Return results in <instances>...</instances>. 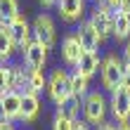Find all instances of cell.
Masks as SVG:
<instances>
[{
  "mask_svg": "<svg viewBox=\"0 0 130 130\" xmlns=\"http://www.w3.org/2000/svg\"><path fill=\"white\" fill-rule=\"evenodd\" d=\"M0 130H14L12 121H5V123H0Z\"/></svg>",
  "mask_w": 130,
  "mask_h": 130,
  "instance_id": "obj_29",
  "label": "cell"
},
{
  "mask_svg": "<svg viewBox=\"0 0 130 130\" xmlns=\"http://www.w3.org/2000/svg\"><path fill=\"white\" fill-rule=\"evenodd\" d=\"M10 33H12V38H14V45H17V47H21L24 50L28 43H31V36H33V26H28V21L21 17L14 19L12 24H10Z\"/></svg>",
  "mask_w": 130,
  "mask_h": 130,
  "instance_id": "obj_9",
  "label": "cell"
},
{
  "mask_svg": "<svg viewBox=\"0 0 130 130\" xmlns=\"http://www.w3.org/2000/svg\"><path fill=\"white\" fill-rule=\"evenodd\" d=\"M104 3L109 5L111 10H123V7H125V0H104Z\"/></svg>",
  "mask_w": 130,
  "mask_h": 130,
  "instance_id": "obj_23",
  "label": "cell"
},
{
  "mask_svg": "<svg viewBox=\"0 0 130 130\" xmlns=\"http://www.w3.org/2000/svg\"><path fill=\"white\" fill-rule=\"evenodd\" d=\"M97 130H118L116 125H111V123H106V121H102V123L97 125Z\"/></svg>",
  "mask_w": 130,
  "mask_h": 130,
  "instance_id": "obj_26",
  "label": "cell"
},
{
  "mask_svg": "<svg viewBox=\"0 0 130 130\" xmlns=\"http://www.w3.org/2000/svg\"><path fill=\"white\" fill-rule=\"evenodd\" d=\"M40 3H43L45 7H52V5H55V3H57V0H40Z\"/></svg>",
  "mask_w": 130,
  "mask_h": 130,
  "instance_id": "obj_30",
  "label": "cell"
},
{
  "mask_svg": "<svg viewBox=\"0 0 130 130\" xmlns=\"http://www.w3.org/2000/svg\"><path fill=\"white\" fill-rule=\"evenodd\" d=\"M19 17L17 0H0V26H10Z\"/></svg>",
  "mask_w": 130,
  "mask_h": 130,
  "instance_id": "obj_17",
  "label": "cell"
},
{
  "mask_svg": "<svg viewBox=\"0 0 130 130\" xmlns=\"http://www.w3.org/2000/svg\"><path fill=\"white\" fill-rule=\"evenodd\" d=\"M121 85H123V88H128V90H130V69H128V71H125V76H123V83H121Z\"/></svg>",
  "mask_w": 130,
  "mask_h": 130,
  "instance_id": "obj_27",
  "label": "cell"
},
{
  "mask_svg": "<svg viewBox=\"0 0 130 130\" xmlns=\"http://www.w3.org/2000/svg\"><path fill=\"white\" fill-rule=\"evenodd\" d=\"M14 38L10 33V26H0V62H7V59L12 57V52H14Z\"/></svg>",
  "mask_w": 130,
  "mask_h": 130,
  "instance_id": "obj_16",
  "label": "cell"
},
{
  "mask_svg": "<svg viewBox=\"0 0 130 130\" xmlns=\"http://www.w3.org/2000/svg\"><path fill=\"white\" fill-rule=\"evenodd\" d=\"M113 12L116 10H111L109 5H99L97 10L92 12V19H90V24H92L99 33H102V38H106L109 33H113Z\"/></svg>",
  "mask_w": 130,
  "mask_h": 130,
  "instance_id": "obj_5",
  "label": "cell"
},
{
  "mask_svg": "<svg viewBox=\"0 0 130 130\" xmlns=\"http://www.w3.org/2000/svg\"><path fill=\"white\" fill-rule=\"evenodd\" d=\"M57 111L76 121V118H78V113H80V97L69 95V97L64 99V102H59V104H57Z\"/></svg>",
  "mask_w": 130,
  "mask_h": 130,
  "instance_id": "obj_18",
  "label": "cell"
},
{
  "mask_svg": "<svg viewBox=\"0 0 130 130\" xmlns=\"http://www.w3.org/2000/svg\"><path fill=\"white\" fill-rule=\"evenodd\" d=\"M118 130H130V125H128V121H125V123H121V125H118Z\"/></svg>",
  "mask_w": 130,
  "mask_h": 130,
  "instance_id": "obj_31",
  "label": "cell"
},
{
  "mask_svg": "<svg viewBox=\"0 0 130 130\" xmlns=\"http://www.w3.org/2000/svg\"><path fill=\"white\" fill-rule=\"evenodd\" d=\"M111 113H113V118L118 121V123H125V121L130 118V90L128 88H116L111 92Z\"/></svg>",
  "mask_w": 130,
  "mask_h": 130,
  "instance_id": "obj_4",
  "label": "cell"
},
{
  "mask_svg": "<svg viewBox=\"0 0 130 130\" xmlns=\"http://www.w3.org/2000/svg\"><path fill=\"white\" fill-rule=\"evenodd\" d=\"M123 62H125V66L130 69V43L125 45V50H123Z\"/></svg>",
  "mask_w": 130,
  "mask_h": 130,
  "instance_id": "obj_25",
  "label": "cell"
},
{
  "mask_svg": "<svg viewBox=\"0 0 130 130\" xmlns=\"http://www.w3.org/2000/svg\"><path fill=\"white\" fill-rule=\"evenodd\" d=\"M123 10H128V12H130V0H125V7H123Z\"/></svg>",
  "mask_w": 130,
  "mask_h": 130,
  "instance_id": "obj_32",
  "label": "cell"
},
{
  "mask_svg": "<svg viewBox=\"0 0 130 130\" xmlns=\"http://www.w3.org/2000/svg\"><path fill=\"white\" fill-rule=\"evenodd\" d=\"M45 59H47V45H43L40 40H31L24 47V62L26 69H43Z\"/></svg>",
  "mask_w": 130,
  "mask_h": 130,
  "instance_id": "obj_7",
  "label": "cell"
},
{
  "mask_svg": "<svg viewBox=\"0 0 130 130\" xmlns=\"http://www.w3.org/2000/svg\"><path fill=\"white\" fill-rule=\"evenodd\" d=\"M59 7V17L64 21H78L85 7V0H57Z\"/></svg>",
  "mask_w": 130,
  "mask_h": 130,
  "instance_id": "obj_12",
  "label": "cell"
},
{
  "mask_svg": "<svg viewBox=\"0 0 130 130\" xmlns=\"http://www.w3.org/2000/svg\"><path fill=\"white\" fill-rule=\"evenodd\" d=\"M47 95H50V99H52L55 104L64 102L69 95H73V92H71V76H69L64 69L52 71L50 80H47Z\"/></svg>",
  "mask_w": 130,
  "mask_h": 130,
  "instance_id": "obj_2",
  "label": "cell"
},
{
  "mask_svg": "<svg viewBox=\"0 0 130 130\" xmlns=\"http://www.w3.org/2000/svg\"><path fill=\"white\" fill-rule=\"evenodd\" d=\"M125 71H128V66H125V62L123 59H118V57H106L102 64H99V73H102V85L106 88V90H116V88H121V83H123V76H125Z\"/></svg>",
  "mask_w": 130,
  "mask_h": 130,
  "instance_id": "obj_1",
  "label": "cell"
},
{
  "mask_svg": "<svg viewBox=\"0 0 130 130\" xmlns=\"http://www.w3.org/2000/svg\"><path fill=\"white\" fill-rule=\"evenodd\" d=\"M97 69H99V59H97V55H95V52L83 50V55H80V59H78V64H76V71L90 78V76H95V73H97Z\"/></svg>",
  "mask_w": 130,
  "mask_h": 130,
  "instance_id": "obj_15",
  "label": "cell"
},
{
  "mask_svg": "<svg viewBox=\"0 0 130 130\" xmlns=\"http://www.w3.org/2000/svg\"><path fill=\"white\" fill-rule=\"evenodd\" d=\"M130 36V12L128 10H116L113 12V38L125 40Z\"/></svg>",
  "mask_w": 130,
  "mask_h": 130,
  "instance_id": "obj_14",
  "label": "cell"
},
{
  "mask_svg": "<svg viewBox=\"0 0 130 130\" xmlns=\"http://www.w3.org/2000/svg\"><path fill=\"white\" fill-rule=\"evenodd\" d=\"M83 113H85V121L92 125H99L106 116V99L102 92H88L85 102H83Z\"/></svg>",
  "mask_w": 130,
  "mask_h": 130,
  "instance_id": "obj_3",
  "label": "cell"
},
{
  "mask_svg": "<svg viewBox=\"0 0 130 130\" xmlns=\"http://www.w3.org/2000/svg\"><path fill=\"white\" fill-rule=\"evenodd\" d=\"M52 130H73V118H69V116L57 111L55 121H52Z\"/></svg>",
  "mask_w": 130,
  "mask_h": 130,
  "instance_id": "obj_21",
  "label": "cell"
},
{
  "mask_svg": "<svg viewBox=\"0 0 130 130\" xmlns=\"http://www.w3.org/2000/svg\"><path fill=\"white\" fill-rule=\"evenodd\" d=\"M76 36H78V40H80V45H83V50H88V52H97L99 43L104 40L102 33H99L97 28L90 24V21L80 24V26H78V31H76Z\"/></svg>",
  "mask_w": 130,
  "mask_h": 130,
  "instance_id": "obj_8",
  "label": "cell"
},
{
  "mask_svg": "<svg viewBox=\"0 0 130 130\" xmlns=\"http://www.w3.org/2000/svg\"><path fill=\"white\" fill-rule=\"evenodd\" d=\"M43 88H47L43 69H28V90L31 92H43Z\"/></svg>",
  "mask_w": 130,
  "mask_h": 130,
  "instance_id": "obj_19",
  "label": "cell"
},
{
  "mask_svg": "<svg viewBox=\"0 0 130 130\" xmlns=\"http://www.w3.org/2000/svg\"><path fill=\"white\" fill-rule=\"evenodd\" d=\"M73 130H90V123H88V121H78V118H76L73 121Z\"/></svg>",
  "mask_w": 130,
  "mask_h": 130,
  "instance_id": "obj_24",
  "label": "cell"
},
{
  "mask_svg": "<svg viewBox=\"0 0 130 130\" xmlns=\"http://www.w3.org/2000/svg\"><path fill=\"white\" fill-rule=\"evenodd\" d=\"M10 90V66H0V95Z\"/></svg>",
  "mask_w": 130,
  "mask_h": 130,
  "instance_id": "obj_22",
  "label": "cell"
},
{
  "mask_svg": "<svg viewBox=\"0 0 130 130\" xmlns=\"http://www.w3.org/2000/svg\"><path fill=\"white\" fill-rule=\"evenodd\" d=\"M88 76H83V73H78L76 71L73 76H71V92L76 95V97H85L88 95Z\"/></svg>",
  "mask_w": 130,
  "mask_h": 130,
  "instance_id": "obj_20",
  "label": "cell"
},
{
  "mask_svg": "<svg viewBox=\"0 0 130 130\" xmlns=\"http://www.w3.org/2000/svg\"><path fill=\"white\" fill-rule=\"evenodd\" d=\"M38 111H40L38 92H21V113H19V121L31 123V121H36Z\"/></svg>",
  "mask_w": 130,
  "mask_h": 130,
  "instance_id": "obj_10",
  "label": "cell"
},
{
  "mask_svg": "<svg viewBox=\"0 0 130 130\" xmlns=\"http://www.w3.org/2000/svg\"><path fill=\"white\" fill-rule=\"evenodd\" d=\"M5 121H10V118H7V111H5L3 102H0V123H5Z\"/></svg>",
  "mask_w": 130,
  "mask_h": 130,
  "instance_id": "obj_28",
  "label": "cell"
},
{
  "mask_svg": "<svg viewBox=\"0 0 130 130\" xmlns=\"http://www.w3.org/2000/svg\"><path fill=\"white\" fill-rule=\"evenodd\" d=\"M0 102H3L10 121L19 118V113H21V92L19 90H7V92H3L0 95Z\"/></svg>",
  "mask_w": 130,
  "mask_h": 130,
  "instance_id": "obj_13",
  "label": "cell"
},
{
  "mask_svg": "<svg viewBox=\"0 0 130 130\" xmlns=\"http://www.w3.org/2000/svg\"><path fill=\"white\" fill-rule=\"evenodd\" d=\"M80 55H83V45L78 40V36H66L64 43H62V59L69 66H76Z\"/></svg>",
  "mask_w": 130,
  "mask_h": 130,
  "instance_id": "obj_11",
  "label": "cell"
},
{
  "mask_svg": "<svg viewBox=\"0 0 130 130\" xmlns=\"http://www.w3.org/2000/svg\"><path fill=\"white\" fill-rule=\"evenodd\" d=\"M33 38L36 40H40L43 45H47V47H52L55 45V24H52V19L47 17V14H40V17H36L33 21Z\"/></svg>",
  "mask_w": 130,
  "mask_h": 130,
  "instance_id": "obj_6",
  "label": "cell"
}]
</instances>
